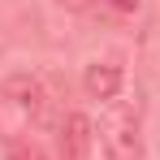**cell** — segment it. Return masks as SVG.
I'll list each match as a JSON object with an SVG mask.
<instances>
[{
  "mask_svg": "<svg viewBox=\"0 0 160 160\" xmlns=\"http://www.w3.org/2000/svg\"><path fill=\"white\" fill-rule=\"evenodd\" d=\"M0 100H9V108L22 112L35 126H48L52 121V95H48L43 78H35V74H9L0 82Z\"/></svg>",
  "mask_w": 160,
  "mask_h": 160,
  "instance_id": "cell-1",
  "label": "cell"
},
{
  "mask_svg": "<svg viewBox=\"0 0 160 160\" xmlns=\"http://www.w3.org/2000/svg\"><path fill=\"white\" fill-rule=\"evenodd\" d=\"M100 156H108V152L91 126V117H82V112L61 117V160H100Z\"/></svg>",
  "mask_w": 160,
  "mask_h": 160,
  "instance_id": "cell-2",
  "label": "cell"
},
{
  "mask_svg": "<svg viewBox=\"0 0 160 160\" xmlns=\"http://www.w3.org/2000/svg\"><path fill=\"white\" fill-rule=\"evenodd\" d=\"M104 152L108 160H143V143H138V126L130 112H112L104 126Z\"/></svg>",
  "mask_w": 160,
  "mask_h": 160,
  "instance_id": "cell-3",
  "label": "cell"
},
{
  "mask_svg": "<svg viewBox=\"0 0 160 160\" xmlns=\"http://www.w3.org/2000/svg\"><path fill=\"white\" fill-rule=\"evenodd\" d=\"M121 82H126V74L112 61H91L87 74H82V87H87L91 100H117L121 95Z\"/></svg>",
  "mask_w": 160,
  "mask_h": 160,
  "instance_id": "cell-4",
  "label": "cell"
},
{
  "mask_svg": "<svg viewBox=\"0 0 160 160\" xmlns=\"http://www.w3.org/2000/svg\"><path fill=\"white\" fill-rule=\"evenodd\" d=\"M9 160H48V152L22 134V138H9Z\"/></svg>",
  "mask_w": 160,
  "mask_h": 160,
  "instance_id": "cell-5",
  "label": "cell"
},
{
  "mask_svg": "<svg viewBox=\"0 0 160 160\" xmlns=\"http://www.w3.org/2000/svg\"><path fill=\"white\" fill-rule=\"evenodd\" d=\"M61 4H65V9H74V13H87V9H91V0H61Z\"/></svg>",
  "mask_w": 160,
  "mask_h": 160,
  "instance_id": "cell-6",
  "label": "cell"
},
{
  "mask_svg": "<svg viewBox=\"0 0 160 160\" xmlns=\"http://www.w3.org/2000/svg\"><path fill=\"white\" fill-rule=\"evenodd\" d=\"M117 9H138V0H112Z\"/></svg>",
  "mask_w": 160,
  "mask_h": 160,
  "instance_id": "cell-7",
  "label": "cell"
}]
</instances>
